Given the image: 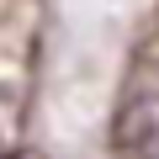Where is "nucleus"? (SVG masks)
I'll return each instance as SVG.
<instances>
[{"label":"nucleus","mask_w":159,"mask_h":159,"mask_svg":"<svg viewBox=\"0 0 159 159\" xmlns=\"http://www.w3.org/2000/svg\"><path fill=\"white\" fill-rule=\"evenodd\" d=\"M111 148L122 159H159V58H138L111 111Z\"/></svg>","instance_id":"obj_1"},{"label":"nucleus","mask_w":159,"mask_h":159,"mask_svg":"<svg viewBox=\"0 0 159 159\" xmlns=\"http://www.w3.org/2000/svg\"><path fill=\"white\" fill-rule=\"evenodd\" d=\"M16 148H21V96L0 85V159H11Z\"/></svg>","instance_id":"obj_2"}]
</instances>
